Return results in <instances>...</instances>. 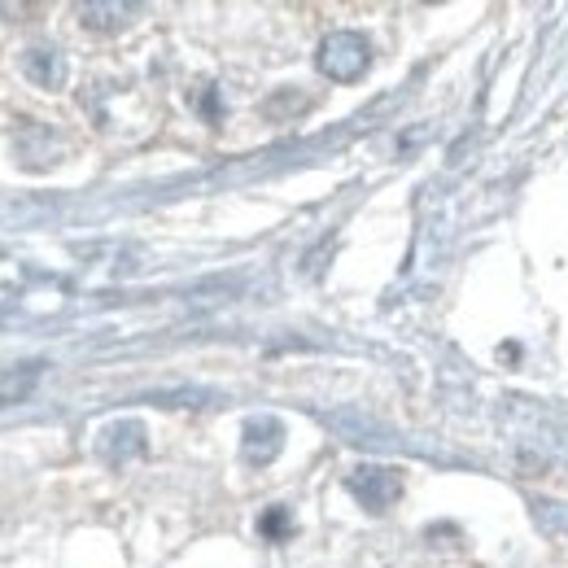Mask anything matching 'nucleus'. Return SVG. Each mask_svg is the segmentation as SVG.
Returning a JSON list of instances; mask_svg holds the SVG:
<instances>
[{"mask_svg": "<svg viewBox=\"0 0 568 568\" xmlns=\"http://www.w3.org/2000/svg\"><path fill=\"white\" fill-rule=\"evenodd\" d=\"M40 372H44V363L0 367V407H13V403H22V398H31L36 385H40Z\"/></svg>", "mask_w": 568, "mask_h": 568, "instance_id": "obj_5", "label": "nucleus"}, {"mask_svg": "<svg viewBox=\"0 0 568 568\" xmlns=\"http://www.w3.org/2000/svg\"><path fill=\"white\" fill-rule=\"evenodd\" d=\"M258 529H263V538H284V534H288V516H284V507H272V511L258 520Z\"/></svg>", "mask_w": 568, "mask_h": 568, "instance_id": "obj_8", "label": "nucleus"}, {"mask_svg": "<svg viewBox=\"0 0 568 568\" xmlns=\"http://www.w3.org/2000/svg\"><path fill=\"white\" fill-rule=\"evenodd\" d=\"M18 67L22 74L36 83V88H62L67 83V62H62V53L58 49H27L22 58H18Z\"/></svg>", "mask_w": 568, "mask_h": 568, "instance_id": "obj_4", "label": "nucleus"}, {"mask_svg": "<svg viewBox=\"0 0 568 568\" xmlns=\"http://www.w3.org/2000/svg\"><path fill=\"white\" fill-rule=\"evenodd\" d=\"M132 13H136V4H83L79 9L88 31H119V27H128Z\"/></svg>", "mask_w": 568, "mask_h": 568, "instance_id": "obj_7", "label": "nucleus"}, {"mask_svg": "<svg viewBox=\"0 0 568 568\" xmlns=\"http://www.w3.org/2000/svg\"><path fill=\"white\" fill-rule=\"evenodd\" d=\"M101 455L105 459H128V455H144V428L136 420H123L101 437Z\"/></svg>", "mask_w": 568, "mask_h": 568, "instance_id": "obj_6", "label": "nucleus"}, {"mask_svg": "<svg viewBox=\"0 0 568 568\" xmlns=\"http://www.w3.org/2000/svg\"><path fill=\"white\" fill-rule=\"evenodd\" d=\"M284 446V425L281 420H272V416H258V420H250L245 425V459L254 464V468H267L276 455H281Z\"/></svg>", "mask_w": 568, "mask_h": 568, "instance_id": "obj_3", "label": "nucleus"}, {"mask_svg": "<svg viewBox=\"0 0 568 568\" xmlns=\"http://www.w3.org/2000/svg\"><path fill=\"white\" fill-rule=\"evenodd\" d=\"M315 67L328 74V79H337V83H355L372 67V44L358 31H333V36L320 40Z\"/></svg>", "mask_w": 568, "mask_h": 568, "instance_id": "obj_1", "label": "nucleus"}, {"mask_svg": "<svg viewBox=\"0 0 568 568\" xmlns=\"http://www.w3.org/2000/svg\"><path fill=\"white\" fill-rule=\"evenodd\" d=\"M351 495H355L367 511H385V507H394L398 495H403V473L376 468V464L355 468V473H351Z\"/></svg>", "mask_w": 568, "mask_h": 568, "instance_id": "obj_2", "label": "nucleus"}]
</instances>
